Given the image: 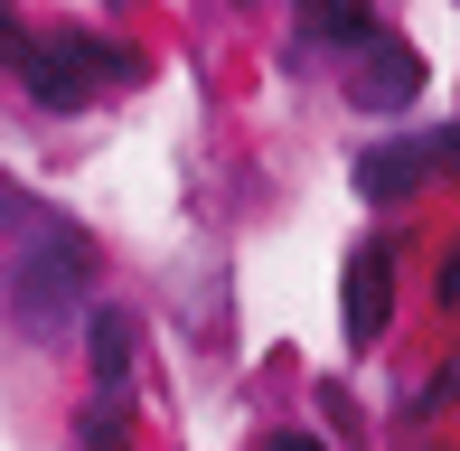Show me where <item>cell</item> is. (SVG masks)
<instances>
[{
  "mask_svg": "<svg viewBox=\"0 0 460 451\" xmlns=\"http://www.w3.org/2000/svg\"><path fill=\"white\" fill-rule=\"evenodd\" d=\"M432 170H451V179H460V122H451V132H432Z\"/></svg>",
  "mask_w": 460,
  "mask_h": 451,
  "instance_id": "30bf717a",
  "label": "cell"
},
{
  "mask_svg": "<svg viewBox=\"0 0 460 451\" xmlns=\"http://www.w3.org/2000/svg\"><path fill=\"white\" fill-rule=\"evenodd\" d=\"M432 301H442V311L460 320V244H451V254H442V282H432Z\"/></svg>",
  "mask_w": 460,
  "mask_h": 451,
  "instance_id": "9c48e42d",
  "label": "cell"
},
{
  "mask_svg": "<svg viewBox=\"0 0 460 451\" xmlns=\"http://www.w3.org/2000/svg\"><path fill=\"white\" fill-rule=\"evenodd\" d=\"M263 451H320V442H310V433H273V442H263Z\"/></svg>",
  "mask_w": 460,
  "mask_h": 451,
  "instance_id": "8fae6325",
  "label": "cell"
},
{
  "mask_svg": "<svg viewBox=\"0 0 460 451\" xmlns=\"http://www.w3.org/2000/svg\"><path fill=\"white\" fill-rule=\"evenodd\" d=\"M432 179V141H385V151L358 160V189L376 198V208H394V198H413Z\"/></svg>",
  "mask_w": 460,
  "mask_h": 451,
  "instance_id": "5b68a950",
  "label": "cell"
},
{
  "mask_svg": "<svg viewBox=\"0 0 460 451\" xmlns=\"http://www.w3.org/2000/svg\"><path fill=\"white\" fill-rule=\"evenodd\" d=\"M413 94H423V57H413L394 29H376L367 48H348V104L394 113V104H413Z\"/></svg>",
  "mask_w": 460,
  "mask_h": 451,
  "instance_id": "3957f363",
  "label": "cell"
},
{
  "mask_svg": "<svg viewBox=\"0 0 460 451\" xmlns=\"http://www.w3.org/2000/svg\"><path fill=\"white\" fill-rule=\"evenodd\" d=\"M94 282H103L94 235H85V226H66V217H38L29 244H19V273H10L19 330H29V339H66L75 320H94Z\"/></svg>",
  "mask_w": 460,
  "mask_h": 451,
  "instance_id": "6da1fadb",
  "label": "cell"
},
{
  "mask_svg": "<svg viewBox=\"0 0 460 451\" xmlns=\"http://www.w3.org/2000/svg\"><path fill=\"white\" fill-rule=\"evenodd\" d=\"M85 339H94V376H103V385H122V367H132V330H122L113 311H94V320H85Z\"/></svg>",
  "mask_w": 460,
  "mask_h": 451,
  "instance_id": "52a82bcc",
  "label": "cell"
},
{
  "mask_svg": "<svg viewBox=\"0 0 460 451\" xmlns=\"http://www.w3.org/2000/svg\"><path fill=\"white\" fill-rule=\"evenodd\" d=\"M29 48H38V29H29V19H19V0H0V66H29Z\"/></svg>",
  "mask_w": 460,
  "mask_h": 451,
  "instance_id": "ba28073f",
  "label": "cell"
},
{
  "mask_svg": "<svg viewBox=\"0 0 460 451\" xmlns=\"http://www.w3.org/2000/svg\"><path fill=\"white\" fill-rule=\"evenodd\" d=\"M132 75H141L132 48H113V38H94V29H48L29 48V66H19V85L48 113H85L103 85H132Z\"/></svg>",
  "mask_w": 460,
  "mask_h": 451,
  "instance_id": "7a4b0ae2",
  "label": "cell"
},
{
  "mask_svg": "<svg viewBox=\"0 0 460 451\" xmlns=\"http://www.w3.org/2000/svg\"><path fill=\"white\" fill-rule=\"evenodd\" d=\"M385 320H394V244L376 235V244H358L348 254V339H385Z\"/></svg>",
  "mask_w": 460,
  "mask_h": 451,
  "instance_id": "277c9868",
  "label": "cell"
},
{
  "mask_svg": "<svg viewBox=\"0 0 460 451\" xmlns=\"http://www.w3.org/2000/svg\"><path fill=\"white\" fill-rule=\"evenodd\" d=\"M301 38H310V48H367L376 10H367V0H301Z\"/></svg>",
  "mask_w": 460,
  "mask_h": 451,
  "instance_id": "8992f818",
  "label": "cell"
}]
</instances>
